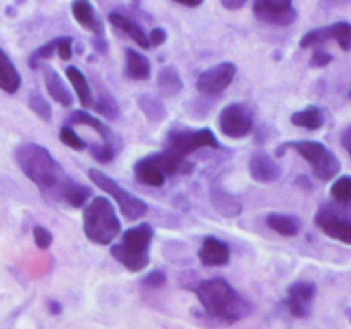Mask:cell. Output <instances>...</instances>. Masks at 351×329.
Returning <instances> with one entry per match:
<instances>
[{"mask_svg": "<svg viewBox=\"0 0 351 329\" xmlns=\"http://www.w3.org/2000/svg\"><path fill=\"white\" fill-rule=\"evenodd\" d=\"M167 283V274L163 271L156 269V271H151L149 274L143 278V284L147 288H160Z\"/></svg>", "mask_w": 351, "mask_h": 329, "instance_id": "cell-37", "label": "cell"}, {"mask_svg": "<svg viewBox=\"0 0 351 329\" xmlns=\"http://www.w3.org/2000/svg\"><path fill=\"white\" fill-rule=\"evenodd\" d=\"M328 29L329 40H335L339 45V48L345 51L351 50V24L346 21H339V23L326 26Z\"/></svg>", "mask_w": 351, "mask_h": 329, "instance_id": "cell-30", "label": "cell"}, {"mask_svg": "<svg viewBox=\"0 0 351 329\" xmlns=\"http://www.w3.org/2000/svg\"><path fill=\"white\" fill-rule=\"evenodd\" d=\"M82 228L89 242L96 245H110L120 236L122 223L112 201L103 195L93 197L82 211Z\"/></svg>", "mask_w": 351, "mask_h": 329, "instance_id": "cell-3", "label": "cell"}, {"mask_svg": "<svg viewBox=\"0 0 351 329\" xmlns=\"http://www.w3.org/2000/svg\"><path fill=\"white\" fill-rule=\"evenodd\" d=\"M67 125L91 127V129L101 137V144L91 146V154L98 163H110V161H113V158L117 156V153L122 149V139H120L105 122H101L98 117L91 115V113H88L86 110H77V112L72 113L67 120Z\"/></svg>", "mask_w": 351, "mask_h": 329, "instance_id": "cell-7", "label": "cell"}, {"mask_svg": "<svg viewBox=\"0 0 351 329\" xmlns=\"http://www.w3.org/2000/svg\"><path fill=\"white\" fill-rule=\"evenodd\" d=\"M254 14L259 21L273 26H290L298 16L291 0H254Z\"/></svg>", "mask_w": 351, "mask_h": 329, "instance_id": "cell-11", "label": "cell"}, {"mask_svg": "<svg viewBox=\"0 0 351 329\" xmlns=\"http://www.w3.org/2000/svg\"><path fill=\"white\" fill-rule=\"evenodd\" d=\"M27 105H29L31 112L41 119L43 122H50L51 120V105L48 103V99L41 95L40 91H31L29 93V99H27Z\"/></svg>", "mask_w": 351, "mask_h": 329, "instance_id": "cell-32", "label": "cell"}, {"mask_svg": "<svg viewBox=\"0 0 351 329\" xmlns=\"http://www.w3.org/2000/svg\"><path fill=\"white\" fill-rule=\"evenodd\" d=\"M266 223L273 232L281 236H295L302 228L300 218L293 215H285V212H271L266 216Z\"/></svg>", "mask_w": 351, "mask_h": 329, "instance_id": "cell-24", "label": "cell"}, {"mask_svg": "<svg viewBox=\"0 0 351 329\" xmlns=\"http://www.w3.org/2000/svg\"><path fill=\"white\" fill-rule=\"evenodd\" d=\"M315 293H317V288L311 281H297V283L291 284L288 288V297L285 300L288 312H290L293 317L304 319L308 317L311 314V305L314 302Z\"/></svg>", "mask_w": 351, "mask_h": 329, "instance_id": "cell-13", "label": "cell"}, {"mask_svg": "<svg viewBox=\"0 0 351 329\" xmlns=\"http://www.w3.org/2000/svg\"><path fill=\"white\" fill-rule=\"evenodd\" d=\"M125 74L134 81H146L151 75V64L147 57L134 48H125Z\"/></svg>", "mask_w": 351, "mask_h": 329, "instance_id": "cell-23", "label": "cell"}, {"mask_svg": "<svg viewBox=\"0 0 351 329\" xmlns=\"http://www.w3.org/2000/svg\"><path fill=\"white\" fill-rule=\"evenodd\" d=\"M173 2L180 3V5H185V7H199L202 5L204 0H173Z\"/></svg>", "mask_w": 351, "mask_h": 329, "instance_id": "cell-43", "label": "cell"}, {"mask_svg": "<svg viewBox=\"0 0 351 329\" xmlns=\"http://www.w3.org/2000/svg\"><path fill=\"white\" fill-rule=\"evenodd\" d=\"M132 170L134 177H136V180L139 184L147 185V187H161V185H165V178L167 177L147 158H143V160L137 161Z\"/></svg>", "mask_w": 351, "mask_h": 329, "instance_id": "cell-26", "label": "cell"}, {"mask_svg": "<svg viewBox=\"0 0 351 329\" xmlns=\"http://www.w3.org/2000/svg\"><path fill=\"white\" fill-rule=\"evenodd\" d=\"M297 185H298V187L305 188V191H311V188H312V184L308 182L307 177H298L297 178Z\"/></svg>", "mask_w": 351, "mask_h": 329, "instance_id": "cell-44", "label": "cell"}, {"mask_svg": "<svg viewBox=\"0 0 351 329\" xmlns=\"http://www.w3.org/2000/svg\"><path fill=\"white\" fill-rule=\"evenodd\" d=\"M33 239L38 249L41 250H47L48 247L51 245V242H53V235H51L45 226H40V225H36L33 228Z\"/></svg>", "mask_w": 351, "mask_h": 329, "instance_id": "cell-36", "label": "cell"}, {"mask_svg": "<svg viewBox=\"0 0 351 329\" xmlns=\"http://www.w3.org/2000/svg\"><path fill=\"white\" fill-rule=\"evenodd\" d=\"M199 260L208 267L225 266L230 260V247L216 236H208L199 249Z\"/></svg>", "mask_w": 351, "mask_h": 329, "instance_id": "cell-16", "label": "cell"}, {"mask_svg": "<svg viewBox=\"0 0 351 329\" xmlns=\"http://www.w3.org/2000/svg\"><path fill=\"white\" fill-rule=\"evenodd\" d=\"M290 122L293 123L295 127H302V129L307 130H319L326 122V117L322 108L319 106L311 105L307 108L300 110V112H295L293 115L290 117Z\"/></svg>", "mask_w": 351, "mask_h": 329, "instance_id": "cell-25", "label": "cell"}, {"mask_svg": "<svg viewBox=\"0 0 351 329\" xmlns=\"http://www.w3.org/2000/svg\"><path fill=\"white\" fill-rule=\"evenodd\" d=\"M331 62H332V55L324 50H315L311 58L312 67H326V65H329Z\"/></svg>", "mask_w": 351, "mask_h": 329, "instance_id": "cell-39", "label": "cell"}, {"mask_svg": "<svg viewBox=\"0 0 351 329\" xmlns=\"http://www.w3.org/2000/svg\"><path fill=\"white\" fill-rule=\"evenodd\" d=\"M237 75V65L232 62H221L213 67L206 69L199 74L197 91L204 96H216L221 95L226 88L233 82Z\"/></svg>", "mask_w": 351, "mask_h": 329, "instance_id": "cell-10", "label": "cell"}, {"mask_svg": "<svg viewBox=\"0 0 351 329\" xmlns=\"http://www.w3.org/2000/svg\"><path fill=\"white\" fill-rule=\"evenodd\" d=\"M165 177H173V175H187L191 173L194 164L187 160V156L173 153L170 149H165L161 153H153L146 156Z\"/></svg>", "mask_w": 351, "mask_h": 329, "instance_id": "cell-14", "label": "cell"}, {"mask_svg": "<svg viewBox=\"0 0 351 329\" xmlns=\"http://www.w3.org/2000/svg\"><path fill=\"white\" fill-rule=\"evenodd\" d=\"M211 204L216 212L223 218H237L242 212V202L239 197L230 194L221 184L211 185Z\"/></svg>", "mask_w": 351, "mask_h": 329, "instance_id": "cell-17", "label": "cell"}, {"mask_svg": "<svg viewBox=\"0 0 351 329\" xmlns=\"http://www.w3.org/2000/svg\"><path fill=\"white\" fill-rule=\"evenodd\" d=\"M218 127L230 139H243L254 130V115L247 105L230 103L219 113Z\"/></svg>", "mask_w": 351, "mask_h": 329, "instance_id": "cell-9", "label": "cell"}, {"mask_svg": "<svg viewBox=\"0 0 351 329\" xmlns=\"http://www.w3.org/2000/svg\"><path fill=\"white\" fill-rule=\"evenodd\" d=\"M195 295L206 314L225 324H233L249 314V304L225 280L201 281L195 287Z\"/></svg>", "mask_w": 351, "mask_h": 329, "instance_id": "cell-2", "label": "cell"}, {"mask_svg": "<svg viewBox=\"0 0 351 329\" xmlns=\"http://www.w3.org/2000/svg\"><path fill=\"white\" fill-rule=\"evenodd\" d=\"M288 149H293L295 153L300 154L312 167L314 177L322 182H329L336 178V175L341 170V163H339L338 156L326 144L319 143V141H287V143L276 147L274 154H276V158H283Z\"/></svg>", "mask_w": 351, "mask_h": 329, "instance_id": "cell-5", "label": "cell"}, {"mask_svg": "<svg viewBox=\"0 0 351 329\" xmlns=\"http://www.w3.org/2000/svg\"><path fill=\"white\" fill-rule=\"evenodd\" d=\"M65 77L69 79L71 86L74 88L75 96L79 98V103L82 105V108H91L93 101H95V96H93L91 84H89L88 77L82 74V71H79L74 65H69L65 69Z\"/></svg>", "mask_w": 351, "mask_h": 329, "instance_id": "cell-21", "label": "cell"}, {"mask_svg": "<svg viewBox=\"0 0 351 329\" xmlns=\"http://www.w3.org/2000/svg\"><path fill=\"white\" fill-rule=\"evenodd\" d=\"M137 105H139L141 112L144 113L147 120L158 123L161 120L167 119V108H165L161 98L154 95H141L139 99H137Z\"/></svg>", "mask_w": 351, "mask_h": 329, "instance_id": "cell-28", "label": "cell"}, {"mask_svg": "<svg viewBox=\"0 0 351 329\" xmlns=\"http://www.w3.org/2000/svg\"><path fill=\"white\" fill-rule=\"evenodd\" d=\"M329 41L328 38V29L326 27H319V29H312L308 33H305L300 40V47L302 48H312V47H319V45L326 43Z\"/></svg>", "mask_w": 351, "mask_h": 329, "instance_id": "cell-35", "label": "cell"}, {"mask_svg": "<svg viewBox=\"0 0 351 329\" xmlns=\"http://www.w3.org/2000/svg\"><path fill=\"white\" fill-rule=\"evenodd\" d=\"M315 225L332 240H339L351 245V218L348 216L338 215L331 208H322L315 215Z\"/></svg>", "mask_w": 351, "mask_h": 329, "instance_id": "cell-12", "label": "cell"}, {"mask_svg": "<svg viewBox=\"0 0 351 329\" xmlns=\"http://www.w3.org/2000/svg\"><path fill=\"white\" fill-rule=\"evenodd\" d=\"M45 86H47L48 95L55 103L65 106V108L74 105V96H72L71 89L65 86L64 79L60 77V74L55 69H45Z\"/></svg>", "mask_w": 351, "mask_h": 329, "instance_id": "cell-19", "label": "cell"}, {"mask_svg": "<svg viewBox=\"0 0 351 329\" xmlns=\"http://www.w3.org/2000/svg\"><path fill=\"white\" fill-rule=\"evenodd\" d=\"M91 108L99 115L106 117L108 120H115L119 117V105H117L115 98L108 91H103V89L99 91L98 98L93 101Z\"/></svg>", "mask_w": 351, "mask_h": 329, "instance_id": "cell-31", "label": "cell"}, {"mask_svg": "<svg viewBox=\"0 0 351 329\" xmlns=\"http://www.w3.org/2000/svg\"><path fill=\"white\" fill-rule=\"evenodd\" d=\"M58 136H60V141L65 144V146H69L71 149H74V151H84L86 147H88V143H86V141L82 139V137L79 136V134L75 132L71 125H67V123L62 127Z\"/></svg>", "mask_w": 351, "mask_h": 329, "instance_id": "cell-34", "label": "cell"}, {"mask_svg": "<svg viewBox=\"0 0 351 329\" xmlns=\"http://www.w3.org/2000/svg\"><path fill=\"white\" fill-rule=\"evenodd\" d=\"M202 147H213V149L219 147L218 139L211 129L171 130L167 137V149L182 154V156H187Z\"/></svg>", "mask_w": 351, "mask_h": 329, "instance_id": "cell-8", "label": "cell"}, {"mask_svg": "<svg viewBox=\"0 0 351 329\" xmlns=\"http://www.w3.org/2000/svg\"><path fill=\"white\" fill-rule=\"evenodd\" d=\"M48 310L51 312V314H55V315H58L62 312V307H60V304H58L57 300H51L50 304H48Z\"/></svg>", "mask_w": 351, "mask_h": 329, "instance_id": "cell-45", "label": "cell"}, {"mask_svg": "<svg viewBox=\"0 0 351 329\" xmlns=\"http://www.w3.org/2000/svg\"><path fill=\"white\" fill-rule=\"evenodd\" d=\"M158 89H160L163 98H171L184 89V81H182L177 69L171 67V65L161 69L160 74H158Z\"/></svg>", "mask_w": 351, "mask_h": 329, "instance_id": "cell-27", "label": "cell"}, {"mask_svg": "<svg viewBox=\"0 0 351 329\" xmlns=\"http://www.w3.org/2000/svg\"><path fill=\"white\" fill-rule=\"evenodd\" d=\"M154 230L149 223H139L122 233L119 243L112 247V256L130 273H141L149 264V249Z\"/></svg>", "mask_w": 351, "mask_h": 329, "instance_id": "cell-4", "label": "cell"}, {"mask_svg": "<svg viewBox=\"0 0 351 329\" xmlns=\"http://www.w3.org/2000/svg\"><path fill=\"white\" fill-rule=\"evenodd\" d=\"M91 195H93L91 188L79 184V182L71 180L67 184V187H65L64 194H62V202L69 204L71 208H82V206L89 201Z\"/></svg>", "mask_w": 351, "mask_h": 329, "instance_id": "cell-29", "label": "cell"}, {"mask_svg": "<svg viewBox=\"0 0 351 329\" xmlns=\"http://www.w3.org/2000/svg\"><path fill=\"white\" fill-rule=\"evenodd\" d=\"M250 177L261 184H271L281 177V168L266 153H254L249 160Z\"/></svg>", "mask_w": 351, "mask_h": 329, "instance_id": "cell-15", "label": "cell"}, {"mask_svg": "<svg viewBox=\"0 0 351 329\" xmlns=\"http://www.w3.org/2000/svg\"><path fill=\"white\" fill-rule=\"evenodd\" d=\"M341 144H343V147H345V149L348 151V154L351 156V125L346 127V129L343 130Z\"/></svg>", "mask_w": 351, "mask_h": 329, "instance_id": "cell-41", "label": "cell"}, {"mask_svg": "<svg viewBox=\"0 0 351 329\" xmlns=\"http://www.w3.org/2000/svg\"><path fill=\"white\" fill-rule=\"evenodd\" d=\"M21 88V74L9 55L0 48V89L9 95L19 91Z\"/></svg>", "mask_w": 351, "mask_h": 329, "instance_id": "cell-22", "label": "cell"}, {"mask_svg": "<svg viewBox=\"0 0 351 329\" xmlns=\"http://www.w3.org/2000/svg\"><path fill=\"white\" fill-rule=\"evenodd\" d=\"M16 161L21 171L43 192V195L62 201V194L72 178L47 147L36 143L21 144L16 149Z\"/></svg>", "mask_w": 351, "mask_h": 329, "instance_id": "cell-1", "label": "cell"}, {"mask_svg": "<svg viewBox=\"0 0 351 329\" xmlns=\"http://www.w3.org/2000/svg\"><path fill=\"white\" fill-rule=\"evenodd\" d=\"M331 195L338 204L351 208V177H339L331 187Z\"/></svg>", "mask_w": 351, "mask_h": 329, "instance_id": "cell-33", "label": "cell"}, {"mask_svg": "<svg viewBox=\"0 0 351 329\" xmlns=\"http://www.w3.org/2000/svg\"><path fill=\"white\" fill-rule=\"evenodd\" d=\"M72 16L74 19L81 24L84 29L89 33L96 34L98 38H103V21L96 14L95 7L88 2V0H74L72 2Z\"/></svg>", "mask_w": 351, "mask_h": 329, "instance_id": "cell-18", "label": "cell"}, {"mask_svg": "<svg viewBox=\"0 0 351 329\" xmlns=\"http://www.w3.org/2000/svg\"><path fill=\"white\" fill-rule=\"evenodd\" d=\"M245 2H247V0H221L223 5H225L226 9H230V10L242 9V7L245 5Z\"/></svg>", "mask_w": 351, "mask_h": 329, "instance_id": "cell-42", "label": "cell"}, {"mask_svg": "<svg viewBox=\"0 0 351 329\" xmlns=\"http://www.w3.org/2000/svg\"><path fill=\"white\" fill-rule=\"evenodd\" d=\"M72 45H74V40H72L71 36L58 38L57 55L62 58V60H71L72 58Z\"/></svg>", "mask_w": 351, "mask_h": 329, "instance_id": "cell-38", "label": "cell"}, {"mask_svg": "<svg viewBox=\"0 0 351 329\" xmlns=\"http://www.w3.org/2000/svg\"><path fill=\"white\" fill-rule=\"evenodd\" d=\"M147 41H149V47H160L167 41V31L163 27H154L147 34Z\"/></svg>", "mask_w": 351, "mask_h": 329, "instance_id": "cell-40", "label": "cell"}, {"mask_svg": "<svg viewBox=\"0 0 351 329\" xmlns=\"http://www.w3.org/2000/svg\"><path fill=\"white\" fill-rule=\"evenodd\" d=\"M88 177L99 191L105 192L106 195H110V197L117 202L120 212H122V216L127 221H139V219H143L144 216L147 215V211H149V206H147L143 199L130 194L127 188H123L119 182L113 180L112 177H108L105 171L98 170V168H89Z\"/></svg>", "mask_w": 351, "mask_h": 329, "instance_id": "cell-6", "label": "cell"}, {"mask_svg": "<svg viewBox=\"0 0 351 329\" xmlns=\"http://www.w3.org/2000/svg\"><path fill=\"white\" fill-rule=\"evenodd\" d=\"M108 21L113 27H117V29L122 31L123 34H127V36H129L130 40L137 45V47H141L143 50L151 48L149 41H147V34L144 33V29L136 23V21L129 19V17L123 16V14H120V12L110 14Z\"/></svg>", "mask_w": 351, "mask_h": 329, "instance_id": "cell-20", "label": "cell"}]
</instances>
